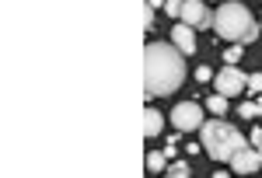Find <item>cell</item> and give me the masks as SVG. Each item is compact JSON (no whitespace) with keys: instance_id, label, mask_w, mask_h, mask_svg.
Wrapping results in <instances>:
<instances>
[{"instance_id":"cell-1","label":"cell","mask_w":262,"mask_h":178,"mask_svg":"<svg viewBox=\"0 0 262 178\" xmlns=\"http://www.w3.org/2000/svg\"><path fill=\"white\" fill-rule=\"evenodd\" d=\"M182 77H185V63H182L179 46L147 42V49H143V95L164 98V95L179 91Z\"/></svg>"},{"instance_id":"cell-2","label":"cell","mask_w":262,"mask_h":178,"mask_svg":"<svg viewBox=\"0 0 262 178\" xmlns=\"http://www.w3.org/2000/svg\"><path fill=\"white\" fill-rule=\"evenodd\" d=\"M213 32H217V39H227V42H234V46H248V42L259 39V21L248 14L245 4L227 0L213 14Z\"/></svg>"},{"instance_id":"cell-3","label":"cell","mask_w":262,"mask_h":178,"mask_svg":"<svg viewBox=\"0 0 262 178\" xmlns=\"http://www.w3.org/2000/svg\"><path fill=\"white\" fill-rule=\"evenodd\" d=\"M200 147L210 154L213 161H231L238 150L245 147V137L231 126V122H221V119H210V122H203L200 129Z\"/></svg>"},{"instance_id":"cell-4","label":"cell","mask_w":262,"mask_h":178,"mask_svg":"<svg viewBox=\"0 0 262 178\" xmlns=\"http://www.w3.org/2000/svg\"><path fill=\"white\" fill-rule=\"evenodd\" d=\"M171 126L179 133H196V129H203V105H196V101L175 105L171 108Z\"/></svg>"},{"instance_id":"cell-5","label":"cell","mask_w":262,"mask_h":178,"mask_svg":"<svg viewBox=\"0 0 262 178\" xmlns=\"http://www.w3.org/2000/svg\"><path fill=\"white\" fill-rule=\"evenodd\" d=\"M245 87H248V80L238 66H224L221 74H217V95L224 98H234V95H245Z\"/></svg>"},{"instance_id":"cell-6","label":"cell","mask_w":262,"mask_h":178,"mask_svg":"<svg viewBox=\"0 0 262 178\" xmlns=\"http://www.w3.org/2000/svg\"><path fill=\"white\" fill-rule=\"evenodd\" d=\"M259 168H262V154L252 147V143H245L242 150L231 158V171H234V175H255Z\"/></svg>"},{"instance_id":"cell-7","label":"cell","mask_w":262,"mask_h":178,"mask_svg":"<svg viewBox=\"0 0 262 178\" xmlns=\"http://www.w3.org/2000/svg\"><path fill=\"white\" fill-rule=\"evenodd\" d=\"M182 25L203 28V25H213V18H210V11L203 7V0H185V4H182Z\"/></svg>"},{"instance_id":"cell-8","label":"cell","mask_w":262,"mask_h":178,"mask_svg":"<svg viewBox=\"0 0 262 178\" xmlns=\"http://www.w3.org/2000/svg\"><path fill=\"white\" fill-rule=\"evenodd\" d=\"M171 42L179 46L182 56H192V53H196V32H192L189 25H182V21L171 28Z\"/></svg>"},{"instance_id":"cell-9","label":"cell","mask_w":262,"mask_h":178,"mask_svg":"<svg viewBox=\"0 0 262 178\" xmlns=\"http://www.w3.org/2000/svg\"><path fill=\"white\" fill-rule=\"evenodd\" d=\"M158 133H161V112L147 108L143 112V137H158Z\"/></svg>"},{"instance_id":"cell-10","label":"cell","mask_w":262,"mask_h":178,"mask_svg":"<svg viewBox=\"0 0 262 178\" xmlns=\"http://www.w3.org/2000/svg\"><path fill=\"white\" fill-rule=\"evenodd\" d=\"M164 168H168L164 150H161V154H158V150H150V154H147V171H150V175H158V171H164Z\"/></svg>"},{"instance_id":"cell-11","label":"cell","mask_w":262,"mask_h":178,"mask_svg":"<svg viewBox=\"0 0 262 178\" xmlns=\"http://www.w3.org/2000/svg\"><path fill=\"white\" fill-rule=\"evenodd\" d=\"M206 108H210V112H213V116H224V112H227V98H224V95H217V91H213V95H210V98H206Z\"/></svg>"},{"instance_id":"cell-12","label":"cell","mask_w":262,"mask_h":178,"mask_svg":"<svg viewBox=\"0 0 262 178\" xmlns=\"http://www.w3.org/2000/svg\"><path fill=\"white\" fill-rule=\"evenodd\" d=\"M164 178H189V161H175V164H168V175Z\"/></svg>"},{"instance_id":"cell-13","label":"cell","mask_w":262,"mask_h":178,"mask_svg":"<svg viewBox=\"0 0 262 178\" xmlns=\"http://www.w3.org/2000/svg\"><path fill=\"white\" fill-rule=\"evenodd\" d=\"M238 112H242V119H255V116H262V105L259 101H242Z\"/></svg>"},{"instance_id":"cell-14","label":"cell","mask_w":262,"mask_h":178,"mask_svg":"<svg viewBox=\"0 0 262 178\" xmlns=\"http://www.w3.org/2000/svg\"><path fill=\"white\" fill-rule=\"evenodd\" d=\"M242 49H245V46H231V49L224 53V63H227V66H234V63L242 59Z\"/></svg>"},{"instance_id":"cell-15","label":"cell","mask_w":262,"mask_h":178,"mask_svg":"<svg viewBox=\"0 0 262 178\" xmlns=\"http://www.w3.org/2000/svg\"><path fill=\"white\" fill-rule=\"evenodd\" d=\"M182 4H185V0H168V4H164V14H171V18H182Z\"/></svg>"},{"instance_id":"cell-16","label":"cell","mask_w":262,"mask_h":178,"mask_svg":"<svg viewBox=\"0 0 262 178\" xmlns=\"http://www.w3.org/2000/svg\"><path fill=\"white\" fill-rule=\"evenodd\" d=\"M248 91H252V95L262 91V74H252V77H248Z\"/></svg>"},{"instance_id":"cell-17","label":"cell","mask_w":262,"mask_h":178,"mask_svg":"<svg viewBox=\"0 0 262 178\" xmlns=\"http://www.w3.org/2000/svg\"><path fill=\"white\" fill-rule=\"evenodd\" d=\"M196 80H200V84L213 80V70H210V66H200V70H196Z\"/></svg>"},{"instance_id":"cell-18","label":"cell","mask_w":262,"mask_h":178,"mask_svg":"<svg viewBox=\"0 0 262 178\" xmlns=\"http://www.w3.org/2000/svg\"><path fill=\"white\" fill-rule=\"evenodd\" d=\"M248 143H252V147H255V150L262 154V129H252V137H248Z\"/></svg>"},{"instance_id":"cell-19","label":"cell","mask_w":262,"mask_h":178,"mask_svg":"<svg viewBox=\"0 0 262 178\" xmlns=\"http://www.w3.org/2000/svg\"><path fill=\"white\" fill-rule=\"evenodd\" d=\"M150 25H154V7H143V28L150 32Z\"/></svg>"},{"instance_id":"cell-20","label":"cell","mask_w":262,"mask_h":178,"mask_svg":"<svg viewBox=\"0 0 262 178\" xmlns=\"http://www.w3.org/2000/svg\"><path fill=\"white\" fill-rule=\"evenodd\" d=\"M164 4L168 0H147V7H161V11H164Z\"/></svg>"},{"instance_id":"cell-21","label":"cell","mask_w":262,"mask_h":178,"mask_svg":"<svg viewBox=\"0 0 262 178\" xmlns=\"http://www.w3.org/2000/svg\"><path fill=\"white\" fill-rule=\"evenodd\" d=\"M210 178H227V171H217V175H210Z\"/></svg>"}]
</instances>
